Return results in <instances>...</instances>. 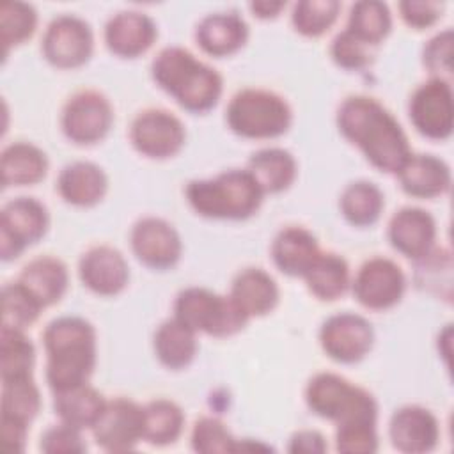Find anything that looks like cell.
Here are the masks:
<instances>
[{
	"label": "cell",
	"instance_id": "7bdbcfd3",
	"mask_svg": "<svg viewBox=\"0 0 454 454\" xmlns=\"http://www.w3.org/2000/svg\"><path fill=\"white\" fill-rule=\"evenodd\" d=\"M39 447L48 454H80L87 450V445L82 438V429L66 422L46 429L41 436Z\"/></svg>",
	"mask_w": 454,
	"mask_h": 454
},
{
	"label": "cell",
	"instance_id": "f6af8a7d",
	"mask_svg": "<svg viewBox=\"0 0 454 454\" xmlns=\"http://www.w3.org/2000/svg\"><path fill=\"white\" fill-rule=\"evenodd\" d=\"M399 12L408 27L422 30V28L434 25L442 18L443 4L406 0V2L399 4Z\"/></svg>",
	"mask_w": 454,
	"mask_h": 454
},
{
	"label": "cell",
	"instance_id": "9a60e30c",
	"mask_svg": "<svg viewBox=\"0 0 454 454\" xmlns=\"http://www.w3.org/2000/svg\"><path fill=\"white\" fill-rule=\"evenodd\" d=\"M319 342L332 360L355 364L371 351L374 332L365 317L353 312H340L330 316L323 323L319 330Z\"/></svg>",
	"mask_w": 454,
	"mask_h": 454
},
{
	"label": "cell",
	"instance_id": "bcb514c9",
	"mask_svg": "<svg viewBox=\"0 0 454 454\" xmlns=\"http://www.w3.org/2000/svg\"><path fill=\"white\" fill-rule=\"evenodd\" d=\"M326 450V442L321 433L317 431H298L291 436L289 440V452H325Z\"/></svg>",
	"mask_w": 454,
	"mask_h": 454
},
{
	"label": "cell",
	"instance_id": "e0dca14e",
	"mask_svg": "<svg viewBox=\"0 0 454 454\" xmlns=\"http://www.w3.org/2000/svg\"><path fill=\"white\" fill-rule=\"evenodd\" d=\"M388 434L397 450L420 454L436 447L440 426L436 417L427 408L408 404L394 411L388 424Z\"/></svg>",
	"mask_w": 454,
	"mask_h": 454
},
{
	"label": "cell",
	"instance_id": "7dc6e473",
	"mask_svg": "<svg viewBox=\"0 0 454 454\" xmlns=\"http://www.w3.org/2000/svg\"><path fill=\"white\" fill-rule=\"evenodd\" d=\"M27 433L28 426L20 424V422H11V420H2V436L9 450L23 452L25 443H27Z\"/></svg>",
	"mask_w": 454,
	"mask_h": 454
},
{
	"label": "cell",
	"instance_id": "d4e9b609",
	"mask_svg": "<svg viewBox=\"0 0 454 454\" xmlns=\"http://www.w3.org/2000/svg\"><path fill=\"white\" fill-rule=\"evenodd\" d=\"M106 176L101 167L90 161H74L62 168L57 179L59 195L73 206L89 207L106 193Z\"/></svg>",
	"mask_w": 454,
	"mask_h": 454
},
{
	"label": "cell",
	"instance_id": "484cf974",
	"mask_svg": "<svg viewBox=\"0 0 454 454\" xmlns=\"http://www.w3.org/2000/svg\"><path fill=\"white\" fill-rule=\"evenodd\" d=\"M18 280L39 300L43 307H48L64 296L69 275L60 259L41 255L25 264Z\"/></svg>",
	"mask_w": 454,
	"mask_h": 454
},
{
	"label": "cell",
	"instance_id": "f1b7e54d",
	"mask_svg": "<svg viewBox=\"0 0 454 454\" xmlns=\"http://www.w3.org/2000/svg\"><path fill=\"white\" fill-rule=\"evenodd\" d=\"M262 193H280L287 190L296 177V160L280 147H268L254 153L247 168Z\"/></svg>",
	"mask_w": 454,
	"mask_h": 454
},
{
	"label": "cell",
	"instance_id": "8d00e7d4",
	"mask_svg": "<svg viewBox=\"0 0 454 454\" xmlns=\"http://www.w3.org/2000/svg\"><path fill=\"white\" fill-rule=\"evenodd\" d=\"M44 307L39 300L20 282L5 284L2 289V325L25 330L41 314Z\"/></svg>",
	"mask_w": 454,
	"mask_h": 454
},
{
	"label": "cell",
	"instance_id": "52a82bcc",
	"mask_svg": "<svg viewBox=\"0 0 454 454\" xmlns=\"http://www.w3.org/2000/svg\"><path fill=\"white\" fill-rule=\"evenodd\" d=\"M174 317L195 333L202 332L213 337L234 335L248 321L231 296H222L204 287L183 289L174 301Z\"/></svg>",
	"mask_w": 454,
	"mask_h": 454
},
{
	"label": "cell",
	"instance_id": "4316f807",
	"mask_svg": "<svg viewBox=\"0 0 454 454\" xmlns=\"http://www.w3.org/2000/svg\"><path fill=\"white\" fill-rule=\"evenodd\" d=\"M4 186H25L39 183L48 170L44 151L30 142H12L0 158Z\"/></svg>",
	"mask_w": 454,
	"mask_h": 454
},
{
	"label": "cell",
	"instance_id": "74e56055",
	"mask_svg": "<svg viewBox=\"0 0 454 454\" xmlns=\"http://www.w3.org/2000/svg\"><path fill=\"white\" fill-rule=\"evenodd\" d=\"M37 25V12L25 2H4L0 5V37L5 55L32 37Z\"/></svg>",
	"mask_w": 454,
	"mask_h": 454
},
{
	"label": "cell",
	"instance_id": "d590c367",
	"mask_svg": "<svg viewBox=\"0 0 454 454\" xmlns=\"http://www.w3.org/2000/svg\"><path fill=\"white\" fill-rule=\"evenodd\" d=\"M39 408L41 395L32 376L2 381V420L30 426Z\"/></svg>",
	"mask_w": 454,
	"mask_h": 454
},
{
	"label": "cell",
	"instance_id": "2e32d148",
	"mask_svg": "<svg viewBox=\"0 0 454 454\" xmlns=\"http://www.w3.org/2000/svg\"><path fill=\"white\" fill-rule=\"evenodd\" d=\"M129 243L137 259L154 270L172 268L183 252L177 231L156 216L138 220L131 229Z\"/></svg>",
	"mask_w": 454,
	"mask_h": 454
},
{
	"label": "cell",
	"instance_id": "ee69618b",
	"mask_svg": "<svg viewBox=\"0 0 454 454\" xmlns=\"http://www.w3.org/2000/svg\"><path fill=\"white\" fill-rule=\"evenodd\" d=\"M335 443L339 452L346 454H371L378 449L376 426L356 424L339 426L335 431Z\"/></svg>",
	"mask_w": 454,
	"mask_h": 454
},
{
	"label": "cell",
	"instance_id": "ac0fdd59",
	"mask_svg": "<svg viewBox=\"0 0 454 454\" xmlns=\"http://www.w3.org/2000/svg\"><path fill=\"white\" fill-rule=\"evenodd\" d=\"M78 273L83 286L101 296L119 294L129 280L126 259L108 245L87 250L80 259Z\"/></svg>",
	"mask_w": 454,
	"mask_h": 454
},
{
	"label": "cell",
	"instance_id": "f35d334b",
	"mask_svg": "<svg viewBox=\"0 0 454 454\" xmlns=\"http://www.w3.org/2000/svg\"><path fill=\"white\" fill-rule=\"evenodd\" d=\"M339 11L340 4L337 0H301L294 4L293 27L307 37H317L335 23Z\"/></svg>",
	"mask_w": 454,
	"mask_h": 454
},
{
	"label": "cell",
	"instance_id": "4dcf8cb0",
	"mask_svg": "<svg viewBox=\"0 0 454 454\" xmlns=\"http://www.w3.org/2000/svg\"><path fill=\"white\" fill-rule=\"evenodd\" d=\"M309 291L323 300L332 301L344 294L349 286L348 262L333 252H319L307 273L303 275Z\"/></svg>",
	"mask_w": 454,
	"mask_h": 454
},
{
	"label": "cell",
	"instance_id": "c3c4849f",
	"mask_svg": "<svg viewBox=\"0 0 454 454\" xmlns=\"http://www.w3.org/2000/svg\"><path fill=\"white\" fill-rule=\"evenodd\" d=\"M286 7V2H268V0H261V2H252L250 9L254 12V16L268 20V18H275L278 16V12Z\"/></svg>",
	"mask_w": 454,
	"mask_h": 454
},
{
	"label": "cell",
	"instance_id": "ffe728a7",
	"mask_svg": "<svg viewBox=\"0 0 454 454\" xmlns=\"http://www.w3.org/2000/svg\"><path fill=\"white\" fill-rule=\"evenodd\" d=\"M158 35L154 21L138 11H124L112 16L105 27L108 50L124 59L145 53Z\"/></svg>",
	"mask_w": 454,
	"mask_h": 454
},
{
	"label": "cell",
	"instance_id": "7402d4cb",
	"mask_svg": "<svg viewBox=\"0 0 454 454\" xmlns=\"http://www.w3.org/2000/svg\"><path fill=\"white\" fill-rule=\"evenodd\" d=\"M197 44L211 57L236 53L248 39V25L238 12H215L200 20L195 30Z\"/></svg>",
	"mask_w": 454,
	"mask_h": 454
},
{
	"label": "cell",
	"instance_id": "8fae6325",
	"mask_svg": "<svg viewBox=\"0 0 454 454\" xmlns=\"http://www.w3.org/2000/svg\"><path fill=\"white\" fill-rule=\"evenodd\" d=\"M408 114L411 124L420 135L431 140L449 138L454 122L450 83L438 78H431L422 83L410 99Z\"/></svg>",
	"mask_w": 454,
	"mask_h": 454
},
{
	"label": "cell",
	"instance_id": "9c48e42d",
	"mask_svg": "<svg viewBox=\"0 0 454 454\" xmlns=\"http://www.w3.org/2000/svg\"><path fill=\"white\" fill-rule=\"evenodd\" d=\"M94 48L92 30L87 21L73 14H62L50 21L43 35L44 59L60 69L83 66Z\"/></svg>",
	"mask_w": 454,
	"mask_h": 454
},
{
	"label": "cell",
	"instance_id": "836d02e7",
	"mask_svg": "<svg viewBox=\"0 0 454 454\" xmlns=\"http://www.w3.org/2000/svg\"><path fill=\"white\" fill-rule=\"evenodd\" d=\"M392 18L387 4L362 0L351 5L346 30L369 46H378L390 32Z\"/></svg>",
	"mask_w": 454,
	"mask_h": 454
},
{
	"label": "cell",
	"instance_id": "b9f144b4",
	"mask_svg": "<svg viewBox=\"0 0 454 454\" xmlns=\"http://www.w3.org/2000/svg\"><path fill=\"white\" fill-rule=\"evenodd\" d=\"M452 44L454 34L450 28L436 34L424 48V66L433 78L450 83L452 76Z\"/></svg>",
	"mask_w": 454,
	"mask_h": 454
},
{
	"label": "cell",
	"instance_id": "277c9868",
	"mask_svg": "<svg viewBox=\"0 0 454 454\" xmlns=\"http://www.w3.org/2000/svg\"><path fill=\"white\" fill-rule=\"evenodd\" d=\"M184 193L195 213L216 220H245L261 207L264 197L254 176L239 168L192 181Z\"/></svg>",
	"mask_w": 454,
	"mask_h": 454
},
{
	"label": "cell",
	"instance_id": "603a6c76",
	"mask_svg": "<svg viewBox=\"0 0 454 454\" xmlns=\"http://www.w3.org/2000/svg\"><path fill=\"white\" fill-rule=\"evenodd\" d=\"M231 300L250 319L266 316L278 303V287L270 273L261 268L241 270L231 286Z\"/></svg>",
	"mask_w": 454,
	"mask_h": 454
},
{
	"label": "cell",
	"instance_id": "5bb4252c",
	"mask_svg": "<svg viewBox=\"0 0 454 454\" xmlns=\"http://www.w3.org/2000/svg\"><path fill=\"white\" fill-rule=\"evenodd\" d=\"M404 287L406 278L403 270L387 257L365 261L353 280L356 301L371 310H387L397 305L404 294Z\"/></svg>",
	"mask_w": 454,
	"mask_h": 454
},
{
	"label": "cell",
	"instance_id": "1f68e13d",
	"mask_svg": "<svg viewBox=\"0 0 454 454\" xmlns=\"http://www.w3.org/2000/svg\"><path fill=\"white\" fill-rule=\"evenodd\" d=\"M340 213L355 227H367L378 222L385 199L381 190L369 181L348 184L340 195Z\"/></svg>",
	"mask_w": 454,
	"mask_h": 454
},
{
	"label": "cell",
	"instance_id": "e575fe53",
	"mask_svg": "<svg viewBox=\"0 0 454 454\" xmlns=\"http://www.w3.org/2000/svg\"><path fill=\"white\" fill-rule=\"evenodd\" d=\"M35 349L25 330L2 325L0 332V369L2 381L32 376Z\"/></svg>",
	"mask_w": 454,
	"mask_h": 454
},
{
	"label": "cell",
	"instance_id": "f546056e",
	"mask_svg": "<svg viewBox=\"0 0 454 454\" xmlns=\"http://www.w3.org/2000/svg\"><path fill=\"white\" fill-rule=\"evenodd\" d=\"M195 332L177 317L163 321L154 332L153 346L158 360L168 369L186 367L197 353Z\"/></svg>",
	"mask_w": 454,
	"mask_h": 454
},
{
	"label": "cell",
	"instance_id": "30bf717a",
	"mask_svg": "<svg viewBox=\"0 0 454 454\" xmlns=\"http://www.w3.org/2000/svg\"><path fill=\"white\" fill-rule=\"evenodd\" d=\"M114 122L110 101L96 90H82L69 98L62 110L64 135L82 145L96 144L106 137Z\"/></svg>",
	"mask_w": 454,
	"mask_h": 454
},
{
	"label": "cell",
	"instance_id": "83f0119b",
	"mask_svg": "<svg viewBox=\"0 0 454 454\" xmlns=\"http://www.w3.org/2000/svg\"><path fill=\"white\" fill-rule=\"evenodd\" d=\"M105 404L106 401L103 395L89 383L53 392V408L60 422L71 424L78 429H92Z\"/></svg>",
	"mask_w": 454,
	"mask_h": 454
},
{
	"label": "cell",
	"instance_id": "d6a6232c",
	"mask_svg": "<svg viewBox=\"0 0 454 454\" xmlns=\"http://www.w3.org/2000/svg\"><path fill=\"white\" fill-rule=\"evenodd\" d=\"M184 426L183 410L168 399H154L144 406V440L151 445L174 443Z\"/></svg>",
	"mask_w": 454,
	"mask_h": 454
},
{
	"label": "cell",
	"instance_id": "3957f363",
	"mask_svg": "<svg viewBox=\"0 0 454 454\" xmlns=\"http://www.w3.org/2000/svg\"><path fill=\"white\" fill-rule=\"evenodd\" d=\"M151 74L183 108L195 114L211 110L222 96V76L179 46L163 48L151 64Z\"/></svg>",
	"mask_w": 454,
	"mask_h": 454
},
{
	"label": "cell",
	"instance_id": "44dd1931",
	"mask_svg": "<svg viewBox=\"0 0 454 454\" xmlns=\"http://www.w3.org/2000/svg\"><path fill=\"white\" fill-rule=\"evenodd\" d=\"M395 174L401 188L411 197L433 199L450 188V168L433 154H410Z\"/></svg>",
	"mask_w": 454,
	"mask_h": 454
},
{
	"label": "cell",
	"instance_id": "4fadbf2b",
	"mask_svg": "<svg viewBox=\"0 0 454 454\" xmlns=\"http://www.w3.org/2000/svg\"><path fill=\"white\" fill-rule=\"evenodd\" d=\"M96 443L108 452H126L144 440V406L126 397L106 401L92 426Z\"/></svg>",
	"mask_w": 454,
	"mask_h": 454
},
{
	"label": "cell",
	"instance_id": "d6986e66",
	"mask_svg": "<svg viewBox=\"0 0 454 454\" xmlns=\"http://www.w3.org/2000/svg\"><path fill=\"white\" fill-rule=\"evenodd\" d=\"M436 225L433 216L420 207H403L388 222L390 245L410 259H420L433 250Z\"/></svg>",
	"mask_w": 454,
	"mask_h": 454
},
{
	"label": "cell",
	"instance_id": "cb8c5ba5",
	"mask_svg": "<svg viewBox=\"0 0 454 454\" xmlns=\"http://www.w3.org/2000/svg\"><path fill=\"white\" fill-rule=\"evenodd\" d=\"M319 252L316 236L296 225L282 229L271 243V259L275 266L289 277H303Z\"/></svg>",
	"mask_w": 454,
	"mask_h": 454
},
{
	"label": "cell",
	"instance_id": "ab89813d",
	"mask_svg": "<svg viewBox=\"0 0 454 454\" xmlns=\"http://www.w3.org/2000/svg\"><path fill=\"white\" fill-rule=\"evenodd\" d=\"M236 438L215 417H202L192 429V449L204 454H227L236 452Z\"/></svg>",
	"mask_w": 454,
	"mask_h": 454
},
{
	"label": "cell",
	"instance_id": "ba28073f",
	"mask_svg": "<svg viewBox=\"0 0 454 454\" xmlns=\"http://www.w3.org/2000/svg\"><path fill=\"white\" fill-rule=\"evenodd\" d=\"M50 218L43 202L32 197L9 200L0 213V254L4 261L16 259L27 247L39 241Z\"/></svg>",
	"mask_w": 454,
	"mask_h": 454
},
{
	"label": "cell",
	"instance_id": "8992f818",
	"mask_svg": "<svg viewBox=\"0 0 454 454\" xmlns=\"http://www.w3.org/2000/svg\"><path fill=\"white\" fill-rule=\"evenodd\" d=\"M225 119L229 128L243 138H277L293 121L287 101L264 89H245L232 96Z\"/></svg>",
	"mask_w": 454,
	"mask_h": 454
},
{
	"label": "cell",
	"instance_id": "5b68a950",
	"mask_svg": "<svg viewBox=\"0 0 454 454\" xmlns=\"http://www.w3.org/2000/svg\"><path fill=\"white\" fill-rule=\"evenodd\" d=\"M305 401L312 413L333 420L339 426H376L378 404L374 397L333 372L312 376L305 388Z\"/></svg>",
	"mask_w": 454,
	"mask_h": 454
},
{
	"label": "cell",
	"instance_id": "60d3db41",
	"mask_svg": "<svg viewBox=\"0 0 454 454\" xmlns=\"http://www.w3.org/2000/svg\"><path fill=\"white\" fill-rule=\"evenodd\" d=\"M330 55L333 62L348 71L364 69L371 64L374 57V46L365 44L364 41L356 39L346 28L335 35L330 46Z\"/></svg>",
	"mask_w": 454,
	"mask_h": 454
},
{
	"label": "cell",
	"instance_id": "6da1fadb",
	"mask_svg": "<svg viewBox=\"0 0 454 454\" xmlns=\"http://www.w3.org/2000/svg\"><path fill=\"white\" fill-rule=\"evenodd\" d=\"M337 126L367 161L381 172L395 174L410 158L408 138L397 119L376 99L351 96L337 110Z\"/></svg>",
	"mask_w": 454,
	"mask_h": 454
},
{
	"label": "cell",
	"instance_id": "7a4b0ae2",
	"mask_svg": "<svg viewBox=\"0 0 454 454\" xmlns=\"http://www.w3.org/2000/svg\"><path fill=\"white\" fill-rule=\"evenodd\" d=\"M46 381L53 392L89 381L96 365V332L76 316L53 319L44 333Z\"/></svg>",
	"mask_w": 454,
	"mask_h": 454
},
{
	"label": "cell",
	"instance_id": "7c38bea8",
	"mask_svg": "<svg viewBox=\"0 0 454 454\" xmlns=\"http://www.w3.org/2000/svg\"><path fill=\"white\" fill-rule=\"evenodd\" d=\"M186 131L183 122L170 112L149 108L140 112L129 128L133 147L147 158H170L184 145Z\"/></svg>",
	"mask_w": 454,
	"mask_h": 454
}]
</instances>
